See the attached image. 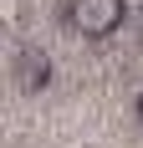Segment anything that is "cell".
Masks as SVG:
<instances>
[{
  "mask_svg": "<svg viewBox=\"0 0 143 148\" xmlns=\"http://www.w3.org/2000/svg\"><path fill=\"white\" fill-rule=\"evenodd\" d=\"M67 21L87 41H107L128 21V0H67Z\"/></svg>",
  "mask_w": 143,
  "mask_h": 148,
  "instance_id": "cell-1",
  "label": "cell"
},
{
  "mask_svg": "<svg viewBox=\"0 0 143 148\" xmlns=\"http://www.w3.org/2000/svg\"><path fill=\"white\" fill-rule=\"evenodd\" d=\"M15 82H21V92H41L46 82H51L46 51H21V56H15Z\"/></svg>",
  "mask_w": 143,
  "mask_h": 148,
  "instance_id": "cell-2",
  "label": "cell"
},
{
  "mask_svg": "<svg viewBox=\"0 0 143 148\" xmlns=\"http://www.w3.org/2000/svg\"><path fill=\"white\" fill-rule=\"evenodd\" d=\"M0 21L15 26V21H21V0H0Z\"/></svg>",
  "mask_w": 143,
  "mask_h": 148,
  "instance_id": "cell-3",
  "label": "cell"
},
{
  "mask_svg": "<svg viewBox=\"0 0 143 148\" xmlns=\"http://www.w3.org/2000/svg\"><path fill=\"white\" fill-rule=\"evenodd\" d=\"M138 128H143V97H138Z\"/></svg>",
  "mask_w": 143,
  "mask_h": 148,
  "instance_id": "cell-4",
  "label": "cell"
}]
</instances>
